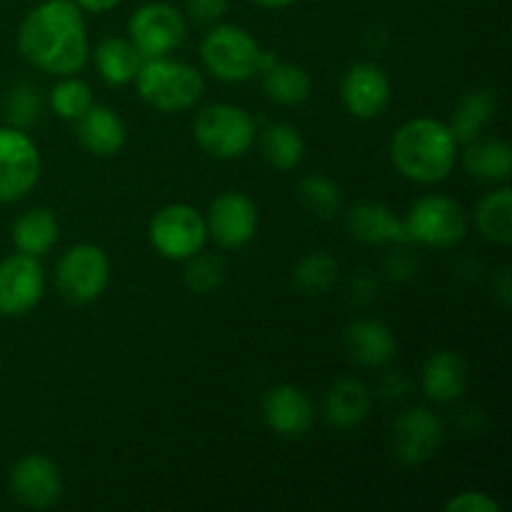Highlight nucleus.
I'll return each mask as SVG.
<instances>
[{
  "label": "nucleus",
  "mask_w": 512,
  "mask_h": 512,
  "mask_svg": "<svg viewBox=\"0 0 512 512\" xmlns=\"http://www.w3.org/2000/svg\"><path fill=\"white\" fill-rule=\"evenodd\" d=\"M18 50L33 68L63 78L88 63L90 43L75 0H43L18 28Z\"/></svg>",
  "instance_id": "f257e3e1"
},
{
  "label": "nucleus",
  "mask_w": 512,
  "mask_h": 512,
  "mask_svg": "<svg viewBox=\"0 0 512 512\" xmlns=\"http://www.w3.org/2000/svg\"><path fill=\"white\" fill-rule=\"evenodd\" d=\"M460 143L448 123L435 118H413L395 130L390 160L403 178L435 185L453 173Z\"/></svg>",
  "instance_id": "f03ea898"
},
{
  "label": "nucleus",
  "mask_w": 512,
  "mask_h": 512,
  "mask_svg": "<svg viewBox=\"0 0 512 512\" xmlns=\"http://www.w3.org/2000/svg\"><path fill=\"white\" fill-rule=\"evenodd\" d=\"M133 83L138 85L140 98L160 113L190 110L193 105H198L205 90L200 70L183 60H173L170 55L143 60Z\"/></svg>",
  "instance_id": "7ed1b4c3"
},
{
  "label": "nucleus",
  "mask_w": 512,
  "mask_h": 512,
  "mask_svg": "<svg viewBox=\"0 0 512 512\" xmlns=\"http://www.w3.org/2000/svg\"><path fill=\"white\" fill-rule=\"evenodd\" d=\"M258 40L245 28L233 23L213 25L200 43V58L208 73L223 83H245L260 68Z\"/></svg>",
  "instance_id": "20e7f679"
},
{
  "label": "nucleus",
  "mask_w": 512,
  "mask_h": 512,
  "mask_svg": "<svg viewBox=\"0 0 512 512\" xmlns=\"http://www.w3.org/2000/svg\"><path fill=\"white\" fill-rule=\"evenodd\" d=\"M195 140L208 155L220 160L243 158L255 143V120L240 105L213 103L203 108L193 125Z\"/></svg>",
  "instance_id": "39448f33"
},
{
  "label": "nucleus",
  "mask_w": 512,
  "mask_h": 512,
  "mask_svg": "<svg viewBox=\"0 0 512 512\" xmlns=\"http://www.w3.org/2000/svg\"><path fill=\"white\" fill-rule=\"evenodd\" d=\"M410 243L425 248H455L468 235V213L448 195H425L415 200L403 218Z\"/></svg>",
  "instance_id": "423d86ee"
},
{
  "label": "nucleus",
  "mask_w": 512,
  "mask_h": 512,
  "mask_svg": "<svg viewBox=\"0 0 512 512\" xmlns=\"http://www.w3.org/2000/svg\"><path fill=\"white\" fill-rule=\"evenodd\" d=\"M110 283V260L100 245L78 243L63 253L55 270V285L68 303L98 300Z\"/></svg>",
  "instance_id": "0eeeda50"
},
{
  "label": "nucleus",
  "mask_w": 512,
  "mask_h": 512,
  "mask_svg": "<svg viewBox=\"0 0 512 512\" xmlns=\"http://www.w3.org/2000/svg\"><path fill=\"white\" fill-rule=\"evenodd\" d=\"M150 243L163 258L188 260L208 243L205 215L188 203H173L160 208L150 220Z\"/></svg>",
  "instance_id": "6e6552de"
},
{
  "label": "nucleus",
  "mask_w": 512,
  "mask_h": 512,
  "mask_svg": "<svg viewBox=\"0 0 512 512\" xmlns=\"http://www.w3.org/2000/svg\"><path fill=\"white\" fill-rule=\"evenodd\" d=\"M185 33H188V25H185L183 13L175 5L160 3V0L140 5L128 20V40L145 60L175 53L185 43Z\"/></svg>",
  "instance_id": "1a4fd4ad"
},
{
  "label": "nucleus",
  "mask_w": 512,
  "mask_h": 512,
  "mask_svg": "<svg viewBox=\"0 0 512 512\" xmlns=\"http://www.w3.org/2000/svg\"><path fill=\"white\" fill-rule=\"evenodd\" d=\"M40 178L38 145L25 130L0 128V203H15L35 188Z\"/></svg>",
  "instance_id": "9d476101"
},
{
  "label": "nucleus",
  "mask_w": 512,
  "mask_h": 512,
  "mask_svg": "<svg viewBox=\"0 0 512 512\" xmlns=\"http://www.w3.org/2000/svg\"><path fill=\"white\" fill-rule=\"evenodd\" d=\"M45 293V273L38 258L13 253L0 260V315L20 318L40 303Z\"/></svg>",
  "instance_id": "9b49d317"
},
{
  "label": "nucleus",
  "mask_w": 512,
  "mask_h": 512,
  "mask_svg": "<svg viewBox=\"0 0 512 512\" xmlns=\"http://www.w3.org/2000/svg\"><path fill=\"white\" fill-rule=\"evenodd\" d=\"M205 225L208 238H213L220 248L238 250L258 233V205L240 190H225L210 203Z\"/></svg>",
  "instance_id": "f8f14e48"
},
{
  "label": "nucleus",
  "mask_w": 512,
  "mask_h": 512,
  "mask_svg": "<svg viewBox=\"0 0 512 512\" xmlns=\"http://www.w3.org/2000/svg\"><path fill=\"white\" fill-rule=\"evenodd\" d=\"M8 488L10 495L25 508L48 510L63 495V475L48 455L30 453L10 468Z\"/></svg>",
  "instance_id": "ddd939ff"
},
{
  "label": "nucleus",
  "mask_w": 512,
  "mask_h": 512,
  "mask_svg": "<svg viewBox=\"0 0 512 512\" xmlns=\"http://www.w3.org/2000/svg\"><path fill=\"white\" fill-rule=\"evenodd\" d=\"M445 438L443 420L428 408H410L393 423V453L403 465H423L440 450Z\"/></svg>",
  "instance_id": "4468645a"
},
{
  "label": "nucleus",
  "mask_w": 512,
  "mask_h": 512,
  "mask_svg": "<svg viewBox=\"0 0 512 512\" xmlns=\"http://www.w3.org/2000/svg\"><path fill=\"white\" fill-rule=\"evenodd\" d=\"M390 78L380 65L375 63H355L345 70L340 80V98H343L345 110L353 118L375 120L385 113L390 103Z\"/></svg>",
  "instance_id": "2eb2a0df"
},
{
  "label": "nucleus",
  "mask_w": 512,
  "mask_h": 512,
  "mask_svg": "<svg viewBox=\"0 0 512 512\" xmlns=\"http://www.w3.org/2000/svg\"><path fill=\"white\" fill-rule=\"evenodd\" d=\"M263 420L280 438H300L313 428L315 410L295 385H275L263 395Z\"/></svg>",
  "instance_id": "dca6fc26"
},
{
  "label": "nucleus",
  "mask_w": 512,
  "mask_h": 512,
  "mask_svg": "<svg viewBox=\"0 0 512 512\" xmlns=\"http://www.w3.org/2000/svg\"><path fill=\"white\" fill-rule=\"evenodd\" d=\"M345 350L363 368H383L395 358L393 330L375 318H358L345 328Z\"/></svg>",
  "instance_id": "f3484780"
},
{
  "label": "nucleus",
  "mask_w": 512,
  "mask_h": 512,
  "mask_svg": "<svg viewBox=\"0 0 512 512\" xmlns=\"http://www.w3.org/2000/svg\"><path fill=\"white\" fill-rule=\"evenodd\" d=\"M420 385L433 403H453L468 390V363L455 350H438L425 360Z\"/></svg>",
  "instance_id": "a211bd4d"
},
{
  "label": "nucleus",
  "mask_w": 512,
  "mask_h": 512,
  "mask_svg": "<svg viewBox=\"0 0 512 512\" xmlns=\"http://www.w3.org/2000/svg\"><path fill=\"white\" fill-rule=\"evenodd\" d=\"M350 235L365 245H408L403 218L380 203H360L345 218Z\"/></svg>",
  "instance_id": "6ab92c4d"
},
{
  "label": "nucleus",
  "mask_w": 512,
  "mask_h": 512,
  "mask_svg": "<svg viewBox=\"0 0 512 512\" xmlns=\"http://www.w3.org/2000/svg\"><path fill=\"white\" fill-rule=\"evenodd\" d=\"M373 395L368 385L360 383L358 378H338L328 388L323 400V413L333 428L353 430L368 418Z\"/></svg>",
  "instance_id": "aec40b11"
},
{
  "label": "nucleus",
  "mask_w": 512,
  "mask_h": 512,
  "mask_svg": "<svg viewBox=\"0 0 512 512\" xmlns=\"http://www.w3.org/2000/svg\"><path fill=\"white\" fill-rule=\"evenodd\" d=\"M463 165L470 178L480 183H508L512 173V150L510 143L493 135H478L475 140L465 143Z\"/></svg>",
  "instance_id": "412c9836"
},
{
  "label": "nucleus",
  "mask_w": 512,
  "mask_h": 512,
  "mask_svg": "<svg viewBox=\"0 0 512 512\" xmlns=\"http://www.w3.org/2000/svg\"><path fill=\"white\" fill-rule=\"evenodd\" d=\"M78 140L88 153L105 158V155H115L125 145V123L113 108L105 105H90L78 120Z\"/></svg>",
  "instance_id": "4be33fe9"
},
{
  "label": "nucleus",
  "mask_w": 512,
  "mask_h": 512,
  "mask_svg": "<svg viewBox=\"0 0 512 512\" xmlns=\"http://www.w3.org/2000/svg\"><path fill=\"white\" fill-rule=\"evenodd\" d=\"M93 58H95V68H98L100 78H103L108 85H113V88L133 83L140 65H143L145 60L143 55L138 53V48L125 38L100 40Z\"/></svg>",
  "instance_id": "5701e85b"
},
{
  "label": "nucleus",
  "mask_w": 512,
  "mask_h": 512,
  "mask_svg": "<svg viewBox=\"0 0 512 512\" xmlns=\"http://www.w3.org/2000/svg\"><path fill=\"white\" fill-rule=\"evenodd\" d=\"M495 110H498V100H495L493 90H470V93H465L460 103L455 105L453 118L448 123L455 140L465 145L478 138V135H483L490 120L495 118Z\"/></svg>",
  "instance_id": "b1692460"
},
{
  "label": "nucleus",
  "mask_w": 512,
  "mask_h": 512,
  "mask_svg": "<svg viewBox=\"0 0 512 512\" xmlns=\"http://www.w3.org/2000/svg\"><path fill=\"white\" fill-rule=\"evenodd\" d=\"M58 235V218L48 208L25 210L13 225V243L18 248V253L33 255V258H40V255L48 253L58 243Z\"/></svg>",
  "instance_id": "393cba45"
},
{
  "label": "nucleus",
  "mask_w": 512,
  "mask_h": 512,
  "mask_svg": "<svg viewBox=\"0 0 512 512\" xmlns=\"http://www.w3.org/2000/svg\"><path fill=\"white\" fill-rule=\"evenodd\" d=\"M260 85L273 103L285 105V108L305 103L313 90L310 75L300 65L283 63V60H275L270 68L260 70Z\"/></svg>",
  "instance_id": "a878e982"
},
{
  "label": "nucleus",
  "mask_w": 512,
  "mask_h": 512,
  "mask_svg": "<svg viewBox=\"0 0 512 512\" xmlns=\"http://www.w3.org/2000/svg\"><path fill=\"white\" fill-rule=\"evenodd\" d=\"M475 225L485 240L498 245H508L512 240V190L503 188L485 195L475 208Z\"/></svg>",
  "instance_id": "bb28decb"
},
{
  "label": "nucleus",
  "mask_w": 512,
  "mask_h": 512,
  "mask_svg": "<svg viewBox=\"0 0 512 512\" xmlns=\"http://www.w3.org/2000/svg\"><path fill=\"white\" fill-rule=\"evenodd\" d=\"M260 153L275 170H295L305 155V143L298 130L288 123H273L260 135Z\"/></svg>",
  "instance_id": "cd10ccee"
},
{
  "label": "nucleus",
  "mask_w": 512,
  "mask_h": 512,
  "mask_svg": "<svg viewBox=\"0 0 512 512\" xmlns=\"http://www.w3.org/2000/svg\"><path fill=\"white\" fill-rule=\"evenodd\" d=\"M340 265L325 250H315V253L303 255L293 270V283L300 293L305 295H323L338 283Z\"/></svg>",
  "instance_id": "c85d7f7f"
},
{
  "label": "nucleus",
  "mask_w": 512,
  "mask_h": 512,
  "mask_svg": "<svg viewBox=\"0 0 512 512\" xmlns=\"http://www.w3.org/2000/svg\"><path fill=\"white\" fill-rule=\"evenodd\" d=\"M298 195L300 203L305 205V210L320 220L335 218V215L340 213V208H343V193H340L338 183L325 178V175L313 173L308 175V178H303Z\"/></svg>",
  "instance_id": "c756f323"
},
{
  "label": "nucleus",
  "mask_w": 512,
  "mask_h": 512,
  "mask_svg": "<svg viewBox=\"0 0 512 512\" xmlns=\"http://www.w3.org/2000/svg\"><path fill=\"white\" fill-rule=\"evenodd\" d=\"M93 103L95 100L90 85L85 80L75 78V75H63L50 90V108L63 120H73L75 123Z\"/></svg>",
  "instance_id": "7c9ffc66"
},
{
  "label": "nucleus",
  "mask_w": 512,
  "mask_h": 512,
  "mask_svg": "<svg viewBox=\"0 0 512 512\" xmlns=\"http://www.w3.org/2000/svg\"><path fill=\"white\" fill-rule=\"evenodd\" d=\"M185 285H188L193 293H213L215 288H220L225 280V265L218 255L208 253H195L193 258L185 260Z\"/></svg>",
  "instance_id": "2f4dec72"
},
{
  "label": "nucleus",
  "mask_w": 512,
  "mask_h": 512,
  "mask_svg": "<svg viewBox=\"0 0 512 512\" xmlns=\"http://www.w3.org/2000/svg\"><path fill=\"white\" fill-rule=\"evenodd\" d=\"M40 110H43V103H40V93L35 90V85H15L5 100V113H8V123L13 128L25 130L38 123Z\"/></svg>",
  "instance_id": "473e14b6"
},
{
  "label": "nucleus",
  "mask_w": 512,
  "mask_h": 512,
  "mask_svg": "<svg viewBox=\"0 0 512 512\" xmlns=\"http://www.w3.org/2000/svg\"><path fill=\"white\" fill-rule=\"evenodd\" d=\"M448 512H500V503H495L488 493L480 490H463L445 503Z\"/></svg>",
  "instance_id": "72a5a7b5"
},
{
  "label": "nucleus",
  "mask_w": 512,
  "mask_h": 512,
  "mask_svg": "<svg viewBox=\"0 0 512 512\" xmlns=\"http://www.w3.org/2000/svg\"><path fill=\"white\" fill-rule=\"evenodd\" d=\"M230 8V0H188L190 18L198 23H218Z\"/></svg>",
  "instance_id": "f704fd0d"
},
{
  "label": "nucleus",
  "mask_w": 512,
  "mask_h": 512,
  "mask_svg": "<svg viewBox=\"0 0 512 512\" xmlns=\"http://www.w3.org/2000/svg\"><path fill=\"white\" fill-rule=\"evenodd\" d=\"M415 270H418V260H415L410 253H403V250L385 258V273H388V278L408 280L413 278Z\"/></svg>",
  "instance_id": "c9c22d12"
},
{
  "label": "nucleus",
  "mask_w": 512,
  "mask_h": 512,
  "mask_svg": "<svg viewBox=\"0 0 512 512\" xmlns=\"http://www.w3.org/2000/svg\"><path fill=\"white\" fill-rule=\"evenodd\" d=\"M353 290H355V300H360V303H368V300L375 298V290H378V285H375V280L368 278V275H358V278L353 280Z\"/></svg>",
  "instance_id": "e433bc0d"
},
{
  "label": "nucleus",
  "mask_w": 512,
  "mask_h": 512,
  "mask_svg": "<svg viewBox=\"0 0 512 512\" xmlns=\"http://www.w3.org/2000/svg\"><path fill=\"white\" fill-rule=\"evenodd\" d=\"M120 3H123V0H75V5H78L80 10H85V13H93V15L108 13V10L118 8Z\"/></svg>",
  "instance_id": "4c0bfd02"
},
{
  "label": "nucleus",
  "mask_w": 512,
  "mask_h": 512,
  "mask_svg": "<svg viewBox=\"0 0 512 512\" xmlns=\"http://www.w3.org/2000/svg\"><path fill=\"white\" fill-rule=\"evenodd\" d=\"M493 290L495 293H498V298H500V303L503 305H510V300H512V285H510V270L508 268H500V273H498V278L493 280Z\"/></svg>",
  "instance_id": "58836bf2"
},
{
  "label": "nucleus",
  "mask_w": 512,
  "mask_h": 512,
  "mask_svg": "<svg viewBox=\"0 0 512 512\" xmlns=\"http://www.w3.org/2000/svg\"><path fill=\"white\" fill-rule=\"evenodd\" d=\"M405 390H408V383H405L400 373H393L390 378H385L383 393L388 395V398H403Z\"/></svg>",
  "instance_id": "ea45409f"
},
{
  "label": "nucleus",
  "mask_w": 512,
  "mask_h": 512,
  "mask_svg": "<svg viewBox=\"0 0 512 512\" xmlns=\"http://www.w3.org/2000/svg\"><path fill=\"white\" fill-rule=\"evenodd\" d=\"M250 3L260 5V8H270V10H278V8H288V5L298 3V0H250Z\"/></svg>",
  "instance_id": "a19ab883"
}]
</instances>
